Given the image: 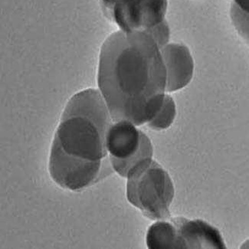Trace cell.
Wrapping results in <instances>:
<instances>
[{"mask_svg": "<svg viewBox=\"0 0 249 249\" xmlns=\"http://www.w3.org/2000/svg\"><path fill=\"white\" fill-rule=\"evenodd\" d=\"M106 146L113 168L123 177H127L140 162L153 157L150 139L129 121L112 124L107 134Z\"/></svg>", "mask_w": 249, "mask_h": 249, "instance_id": "cell-4", "label": "cell"}, {"mask_svg": "<svg viewBox=\"0 0 249 249\" xmlns=\"http://www.w3.org/2000/svg\"><path fill=\"white\" fill-rule=\"evenodd\" d=\"M146 244L150 249H182L177 224L160 221L150 226L146 235Z\"/></svg>", "mask_w": 249, "mask_h": 249, "instance_id": "cell-9", "label": "cell"}, {"mask_svg": "<svg viewBox=\"0 0 249 249\" xmlns=\"http://www.w3.org/2000/svg\"><path fill=\"white\" fill-rule=\"evenodd\" d=\"M230 18L237 33L249 45V11L232 2L230 6Z\"/></svg>", "mask_w": 249, "mask_h": 249, "instance_id": "cell-11", "label": "cell"}, {"mask_svg": "<svg viewBox=\"0 0 249 249\" xmlns=\"http://www.w3.org/2000/svg\"><path fill=\"white\" fill-rule=\"evenodd\" d=\"M177 110L175 102L170 95L166 94L164 101L159 111L149 121V126L157 130L168 128L174 122Z\"/></svg>", "mask_w": 249, "mask_h": 249, "instance_id": "cell-10", "label": "cell"}, {"mask_svg": "<svg viewBox=\"0 0 249 249\" xmlns=\"http://www.w3.org/2000/svg\"><path fill=\"white\" fill-rule=\"evenodd\" d=\"M179 231L182 249H226L220 233L202 220L174 218Z\"/></svg>", "mask_w": 249, "mask_h": 249, "instance_id": "cell-8", "label": "cell"}, {"mask_svg": "<svg viewBox=\"0 0 249 249\" xmlns=\"http://www.w3.org/2000/svg\"><path fill=\"white\" fill-rule=\"evenodd\" d=\"M145 32L150 34V36L154 38L160 49H162L166 45H168L170 38V29L166 20Z\"/></svg>", "mask_w": 249, "mask_h": 249, "instance_id": "cell-12", "label": "cell"}, {"mask_svg": "<svg viewBox=\"0 0 249 249\" xmlns=\"http://www.w3.org/2000/svg\"><path fill=\"white\" fill-rule=\"evenodd\" d=\"M112 121L102 94L95 89L82 90L68 102L53 143L73 157L101 161L107 154Z\"/></svg>", "mask_w": 249, "mask_h": 249, "instance_id": "cell-2", "label": "cell"}, {"mask_svg": "<svg viewBox=\"0 0 249 249\" xmlns=\"http://www.w3.org/2000/svg\"><path fill=\"white\" fill-rule=\"evenodd\" d=\"M168 0H121L108 13L120 30L146 31L163 22Z\"/></svg>", "mask_w": 249, "mask_h": 249, "instance_id": "cell-6", "label": "cell"}, {"mask_svg": "<svg viewBox=\"0 0 249 249\" xmlns=\"http://www.w3.org/2000/svg\"><path fill=\"white\" fill-rule=\"evenodd\" d=\"M126 196L133 206L153 220L170 216L174 187L167 172L156 161L146 159L127 176Z\"/></svg>", "mask_w": 249, "mask_h": 249, "instance_id": "cell-3", "label": "cell"}, {"mask_svg": "<svg viewBox=\"0 0 249 249\" xmlns=\"http://www.w3.org/2000/svg\"><path fill=\"white\" fill-rule=\"evenodd\" d=\"M160 50L166 71V91L174 92L186 87L194 73L190 49L182 44L170 43Z\"/></svg>", "mask_w": 249, "mask_h": 249, "instance_id": "cell-7", "label": "cell"}, {"mask_svg": "<svg viewBox=\"0 0 249 249\" xmlns=\"http://www.w3.org/2000/svg\"><path fill=\"white\" fill-rule=\"evenodd\" d=\"M101 160L90 161L69 155L53 143L49 159L52 179L64 189L78 191L92 185L99 178Z\"/></svg>", "mask_w": 249, "mask_h": 249, "instance_id": "cell-5", "label": "cell"}, {"mask_svg": "<svg viewBox=\"0 0 249 249\" xmlns=\"http://www.w3.org/2000/svg\"><path fill=\"white\" fill-rule=\"evenodd\" d=\"M98 82L114 122L148 123L166 96L160 49L145 31L112 33L101 48Z\"/></svg>", "mask_w": 249, "mask_h": 249, "instance_id": "cell-1", "label": "cell"}]
</instances>
